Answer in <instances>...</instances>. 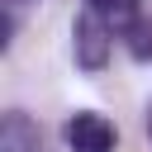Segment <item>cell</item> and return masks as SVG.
Wrapping results in <instances>:
<instances>
[{
	"instance_id": "obj_1",
	"label": "cell",
	"mask_w": 152,
	"mask_h": 152,
	"mask_svg": "<svg viewBox=\"0 0 152 152\" xmlns=\"http://www.w3.org/2000/svg\"><path fill=\"white\" fill-rule=\"evenodd\" d=\"M71 38H76V66L86 71H100L109 62V48H114V28L95 14V10H81L76 24H71Z\"/></svg>"
},
{
	"instance_id": "obj_2",
	"label": "cell",
	"mask_w": 152,
	"mask_h": 152,
	"mask_svg": "<svg viewBox=\"0 0 152 152\" xmlns=\"http://www.w3.org/2000/svg\"><path fill=\"white\" fill-rule=\"evenodd\" d=\"M114 142H119V133H114V124H109L104 114L76 109V114L66 119V147H71V152H114Z\"/></svg>"
},
{
	"instance_id": "obj_3",
	"label": "cell",
	"mask_w": 152,
	"mask_h": 152,
	"mask_svg": "<svg viewBox=\"0 0 152 152\" xmlns=\"http://www.w3.org/2000/svg\"><path fill=\"white\" fill-rule=\"evenodd\" d=\"M0 152H43V147H38V128H33L19 109H10L5 124H0Z\"/></svg>"
},
{
	"instance_id": "obj_4",
	"label": "cell",
	"mask_w": 152,
	"mask_h": 152,
	"mask_svg": "<svg viewBox=\"0 0 152 152\" xmlns=\"http://www.w3.org/2000/svg\"><path fill=\"white\" fill-rule=\"evenodd\" d=\"M86 10H95L114 33H128L133 24H138V10H142V0H86Z\"/></svg>"
},
{
	"instance_id": "obj_5",
	"label": "cell",
	"mask_w": 152,
	"mask_h": 152,
	"mask_svg": "<svg viewBox=\"0 0 152 152\" xmlns=\"http://www.w3.org/2000/svg\"><path fill=\"white\" fill-rule=\"evenodd\" d=\"M124 38H128V52H133L138 62H147V57H152V19H138Z\"/></svg>"
},
{
	"instance_id": "obj_6",
	"label": "cell",
	"mask_w": 152,
	"mask_h": 152,
	"mask_svg": "<svg viewBox=\"0 0 152 152\" xmlns=\"http://www.w3.org/2000/svg\"><path fill=\"white\" fill-rule=\"evenodd\" d=\"M147 133H152V109H147Z\"/></svg>"
},
{
	"instance_id": "obj_7",
	"label": "cell",
	"mask_w": 152,
	"mask_h": 152,
	"mask_svg": "<svg viewBox=\"0 0 152 152\" xmlns=\"http://www.w3.org/2000/svg\"><path fill=\"white\" fill-rule=\"evenodd\" d=\"M10 5H24V0H10Z\"/></svg>"
}]
</instances>
